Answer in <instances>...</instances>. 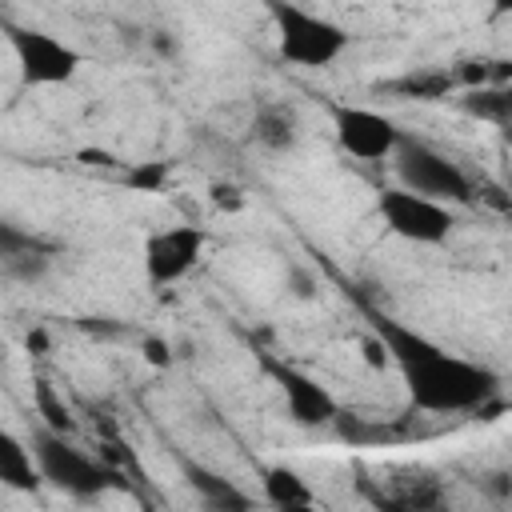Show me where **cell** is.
Returning <instances> with one entry per match:
<instances>
[{
	"label": "cell",
	"mask_w": 512,
	"mask_h": 512,
	"mask_svg": "<svg viewBox=\"0 0 512 512\" xmlns=\"http://www.w3.org/2000/svg\"><path fill=\"white\" fill-rule=\"evenodd\" d=\"M368 328L380 340L384 356L400 368L404 392L420 412H472L500 388V376L492 368L452 356L448 348L400 324L396 316L368 312Z\"/></svg>",
	"instance_id": "cell-1"
},
{
	"label": "cell",
	"mask_w": 512,
	"mask_h": 512,
	"mask_svg": "<svg viewBox=\"0 0 512 512\" xmlns=\"http://www.w3.org/2000/svg\"><path fill=\"white\" fill-rule=\"evenodd\" d=\"M264 8L272 16L280 56L288 64H296V68H328L352 44L348 28H340L336 20H328L320 12L300 8L296 0H264Z\"/></svg>",
	"instance_id": "cell-2"
},
{
	"label": "cell",
	"mask_w": 512,
	"mask_h": 512,
	"mask_svg": "<svg viewBox=\"0 0 512 512\" xmlns=\"http://www.w3.org/2000/svg\"><path fill=\"white\" fill-rule=\"evenodd\" d=\"M32 460H36L40 480H48L52 488H60L68 496H80V500H92V496H104L108 488H120L116 468H108L104 460L76 448L68 440V432H52L44 424L32 436Z\"/></svg>",
	"instance_id": "cell-3"
},
{
	"label": "cell",
	"mask_w": 512,
	"mask_h": 512,
	"mask_svg": "<svg viewBox=\"0 0 512 512\" xmlns=\"http://www.w3.org/2000/svg\"><path fill=\"white\" fill-rule=\"evenodd\" d=\"M0 36L12 48V60L20 68V84L24 88H56V84H68L80 72V64H84V56L68 40H60V36H52L44 28H32V24H20V20L0 16Z\"/></svg>",
	"instance_id": "cell-4"
},
{
	"label": "cell",
	"mask_w": 512,
	"mask_h": 512,
	"mask_svg": "<svg viewBox=\"0 0 512 512\" xmlns=\"http://www.w3.org/2000/svg\"><path fill=\"white\" fill-rule=\"evenodd\" d=\"M392 160H396L400 188L420 192V196L440 200V204H468V200H472V180H468V172H464L456 160H448L444 152L428 148L424 140H404V136H400Z\"/></svg>",
	"instance_id": "cell-5"
},
{
	"label": "cell",
	"mask_w": 512,
	"mask_h": 512,
	"mask_svg": "<svg viewBox=\"0 0 512 512\" xmlns=\"http://www.w3.org/2000/svg\"><path fill=\"white\" fill-rule=\"evenodd\" d=\"M376 212L384 228L408 244H444L456 228V216L448 212V204L428 200L408 188H384L376 200Z\"/></svg>",
	"instance_id": "cell-6"
},
{
	"label": "cell",
	"mask_w": 512,
	"mask_h": 512,
	"mask_svg": "<svg viewBox=\"0 0 512 512\" xmlns=\"http://www.w3.org/2000/svg\"><path fill=\"white\" fill-rule=\"evenodd\" d=\"M204 228L196 224H172V228H160L148 236L144 244V276L152 288H164V284H176L184 280L196 260L204 256Z\"/></svg>",
	"instance_id": "cell-7"
},
{
	"label": "cell",
	"mask_w": 512,
	"mask_h": 512,
	"mask_svg": "<svg viewBox=\"0 0 512 512\" xmlns=\"http://www.w3.org/2000/svg\"><path fill=\"white\" fill-rule=\"evenodd\" d=\"M332 128H336L340 148L356 160H388L400 144V128L384 112L360 108V104H336L332 108Z\"/></svg>",
	"instance_id": "cell-8"
},
{
	"label": "cell",
	"mask_w": 512,
	"mask_h": 512,
	"mask_svg": "<svg viewBox=\"0 0 512 512\" xmlns=\"http://www.w3.org/2000/svg\"><path fill=\"white\" fill-rule=\"evenodd\" d=\"M264 372L276 380V388H280V396H284V404H288V416H292L296 424L320 428V424H332V420L340 416L336 396H332L316 376H308L304 368L284 364V360H264Z\"/></svg>",
	"instance_id": "cell-9"
},
{
	"label": "cell",
	"mask_w": 512,
	"mask_h": 512,
	"mask_svg": "<svg viewBox=\"0 0 512 512\" xmlns=\"http://www.w3.org/2000/svg\"><path fill=\"white\" fill-rule=\"evenodd\" d=\"M60 256V244L44 232H32L8 216H0V272L12 280H40L52 260Z\"/></svg>",
	"instance_id": "cell-10"
},
{
	"label": "cell",
	"mask_w": 512,
	"mask_h": 512,
	"mask_svg": "<svg viewBox=\"0 0 512 512\" xmlns=\"http://www.w3.org/2000/svg\"><path fill=\"white\" fill-rule=\"evenodd\" d=\"M248 136L264 152H292L300 144V116L288 104H260L248 124Z\"/></svg>",
	"instance_id": "cell-11"
},
{
	"label": "cell",
	"mask_w": 512,
	"mask_h": 512,
	"mask_svg": "<svg viewBox=\"0 0 512 512\" xmlns=\"http://www.w3.org/2000/svg\"><path fill=\"white\" fill-rule=\"evenodd\" d=\"M180 468H184L188 488H192L208 508H220V512H244V508H252V496L240 492V488H236L232 480H224L220 472H212V468H204V464H196V460H184Z\"/></svg>",
	"instance_id": "cell-12"
},
{
	"label": "cell",
	"mask_w": 512,
	"mask_h": 512,
	"mask_svg": "<svg viewBox=\"0 0 512 512\" xmlns=\"http://www.w3.org/2000/svg\"><path fill=\"white\" fill-rule=\"evenodd\" d=\"M0 484L12 492H32L40 484V472H36L28 444L4 424H0Z\"/></svg>",
	"instance_id": "cell-13"
},
{
	"label": "cell",
	"mask_w": 512,
	"mask_h": 512,
	"mask_svg": "<svg viewBox=\"0 0 512 512\" xmlns=\"http://www.w3.org/2000/svg\"><path fill=\"white\" fill-rule=\"evenodd\" d=\"M260 492H264V500L272 504V508H312L316 504V492L308 488V480L296 472V468H288V464H272V468H264V476H260Z\"/></svg>",
	"instance_id": "cell-14"
},
{
	"label": "cell",
	"mask_w": 512,
	"mask_h": 512,
	"mask_svg": "<svg viewBox=\"0 0 512 512\" xmlns=\"http://www.w3.org/2000/svg\"><path fill=\"white\" fill-rule=\"evenodd\" d=\"M384 88L404 96V100H444L456 88V76H452V68H424V72H408L400 80H388Z\"/></svg>",
	"instance_id": "cell-15"
},
{
	"label": "cell",
	"mask_w": 512,
	"mask_h": 512,
	"mask_svg": "<svg viewBox=\"0 0 512 512\" xmlns=\"http://www.w3.org/2000/svg\"><path fill=\"white\" fill-rule=\"evenodd\" d=\"M460 108L468 116H480V120H492V124H508V112H512V92L504 84H480V88H468L460 96Z\"/></svg>",
	"instance_id": "cell-16"
},
{
	"label": "cell",
	"mask_w": 512,
	"mask_h": 512,
	"mask_svg": "<svg viewBox=\"0 0 512 512\" xmlns=\"http://www.w3.org/2000/svg\"><path fill=\"white\" fill-rule=\"evenodd\" d=\"M380 504L388 508H440L444 504V488L436 480H396V492L392 496H380Z\"/></svg>",
	"instance_id": "cell-17"
},
{
	"label": "cell",
	"mask_w": 512,
	"mask_h": 512,
	"mask_svg": "<svg viewBox=\"0 0 512 512\" xmlns=\"http://www.w3.org/2000/svg\"><path fill=\"white\" fill-rule=\"evenodd\" d=\"M32 400H36V412H40L44 428H52V432H72V428H76L68 404L56 396V388H52L48 380H36V384H32Z\"/></svg>",
	"instance_id": "cell-18"
},
{
	"label": "cell",
	"mask_w": 512,
	"mask_h": 512,
	"mask_svg": "<svg viewBox=\"0 0 512 512\" xmlns=\"http://www.w3.org/2000/svg\"><path fill=\"white\" fill-rule=\"evenodd\" d=\"M124 180H128L136 192H160L164 180H168V160H144V164H132Z\"/></svg>",
	"instance_id": "cell-19"
},
{
	"label": "cell",
	"mask_w": 512,
	"mask_h": 512,
	"mask_svg": "<svg viewBox=\"0 0 512 512\" xmlns=\"http://www.w3.org/2000/svg\"><path fill=\"white\" fill-rule=\"evenodd\" d=\"M212 204H216V208L236 212V208L244 204V192H240L236 184H212Z\"/></svg>",
	"instance_id": "cell-20"
},
{
	"label": "cell",
	"mask_w": 512,
	"mask_h": 512,
	"mask_svg": "<svg viewBox=\"0 0 512 512\" xmlns=\"http://www.w3.org/2000/svg\"><path fill=\"white\" fill-rule=\"evenodd\" d=\"M144 360L164 368V364L172 360V356H168V344H164V340H144Z\"/></svg>",
	"instance_id": "cell-21"
},
{
	"label": "cell",
	"mask_w": 512,
	"mask_h": 512,
	"mask_svg": "<svg viewBox=\"0 0 512 512\" xmlns=\"http://www.w3.org/2000/svg\"><path fill=\"white\" fill-rule=\"evenodd\" d=\"M28 352H36V356H44V352H48V332H44V328L28 332Z\"/></svg>",
	"instance_id": "cell-22"
},
{
	"label": "cell",
	"mask_w": 512,
	"mask_h": 512,
	"mask_svg": "<svg viewBox=\"0 0 512 512\" xmlns=\"http://www.w3.org/2000/svg\"><path fill=\"white\" fill-rule=\"evenodd\" d=\"M508 4H512V0H496V8H500V12H504V8H508Z\"/></svg>",
	"instance_id": "cell-23"
}]
</instances>
